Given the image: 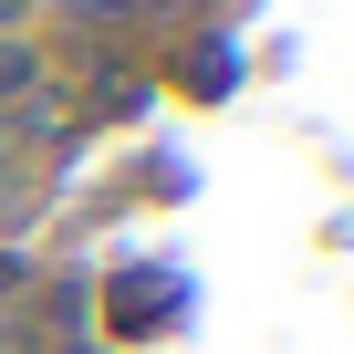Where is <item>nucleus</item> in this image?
<instances>
[{"instance_id":"obj_1","label":"nucleus","mask_w":354,"mask_h":354,"mask_svg":"<svg viewBox=\"0 0 354 354\" xmlns=\"http://www.w3.org/2000/svg\"><path fill=\"white\" fill-rule=\"evenodd\" d=\"M32 94H42V63L21 42H0V104H32Z\"/></svg>"},{"instance_id":"obj_2","label":"nucleus","mask_w":354,"mask_h":354,"mask_svg":"<svg viewBox=\"0 0 354 354\" xmlns=\"http://www.w3.org/2000/svg\"><path fill=\"white\" fill-rule=\"evenodd\" d=\"M21 11H32V0H0V42H11V21H21Z\"/></svg>"}]
</instances>
